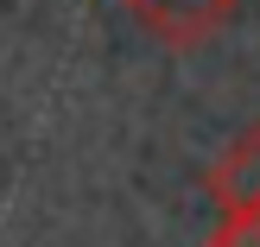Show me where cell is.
<instances>
[{"label": "cell", "instance_id": "1", "mask_svg": "<svg viewBox=\"0 0 260 247\" xmlns=\"http://www.w3.org/2000/svg\"><path fill=\"white\" fill-rule=\"evenodd\" d=\"M203 190H210L216 209H260V121L241 127V133L210 159Z\"/></svg>", "mask_w": 260, "mask_h": 247}, {"label": "cell", "instance_id": "2", "mask_svg": "<svg viewBox=\"0 0 260 247\" xmlns=\"http://www.w3.org/2000/svg\"><path fill=\"white\" fill-rule=\"evenodd\" d=\"M127 7H134L140 25H152L165 45L190 51V45H203V38H210L241 0H127Z\"/></svg>", "mask_w": 260, "mask_h": 247}, {"label": "cell", "instance_id": "3", "mask_svg": "<svg viewBox=\"0 0 260 247\" xmlns=\"http://www.w3.org/2000/svg\"><path fill=\"white\" fill-rule=\"evenodd\" d=\"M210 247H260V209H222L210 228Z\"/></svg>", "mask_w": 260, "mask_h": 247}]
</instances>
